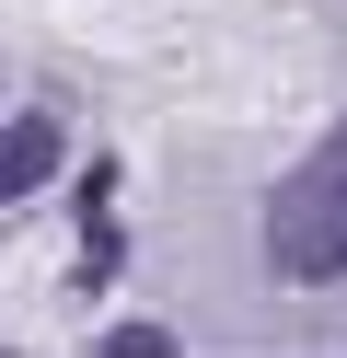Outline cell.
Segmentation results:
<instances>
[{"label": "cell", "instance_id": "obj_1", "mask_svg": "<svg viewBox=\"0 0 347 358\" xmlns=\"http://www.w3.org/2000/svg\"><path fill=\"white\" fill-rule=\"evenodd\" d=\"M266 266L278 278H347V127L266 196Z\"/></svg>", "mask_w": 347, "mask_h": 358}, {"label": "cell", "instance_id": "obj_2", "mask_svg": "<svg viewBox=\"0 0 347 358\" xmlns=\"http://www.w3.org/2000/svg\"><path fill=\"white\" fill-rule=\"evenodd\" d=\"M69 162V139H58V116H46V104H23L12 127H0V208H23V196L46 185V173Z\"/></svg>", "mask_w": 347, "mask_h": 358}, {"label": "cell", "instance_id": "obj_3", "mask_svg": "<svg viewBox=\"0 0 347 358\" xmlns=\"http://www.w3.org/2000/svg\"><path fill=\"white\" fill-rule=\"evenodd\" d=\"M162 347H174L162 324H116V335H104V358H162Z\"/></svg>", "mask_w": 347, "mask_h": 358}]
</instances>
